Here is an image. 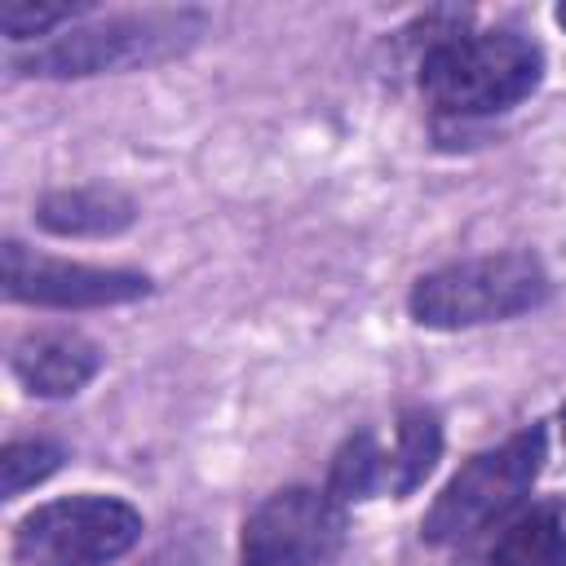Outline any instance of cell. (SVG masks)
I'll list each match as a JSON object with an SVG mask.
<instances>
[{
    "label": "cell",
    "mask_w": 566,
    "mask_h": 566,
    "mask_svg": "<svg viewBox=\"0 0 566 566\" xmlns=\"http://www.w3.org/2000/svg\"><path fill=\"white\" fill-rule=\"evenodd\" d=\"M544 460L548 424H522L504 442L469 455L420 517V539L438 548H460L486 531H500L526 504L531 486L544 473Z\"/></svg>",
    "instance_id": "cell-4"
},
{
    "label": "cell",
    "mask_w": 566,
    "mask_h": 566,
    "mask_svg": "<svg viewBox=\"0 0 566 566\" xmlns=\"http://www.w3.org/2000/svg\"><path fill=\"white\" fill-rule=\"evenodd\" d=\"M146 566H208V553H203L195 539H172V544H164Z\"/></svg>",
    "instance_id": "cell-15"
},
{
    "label": "cell",
    "mask_w": 566,
    "mask_h": 566,
    "mask_svg": "<svg viewBox=\"0 0 566 566\" xmlns=\"http://www.w3.org/2000/svg\"><path fill=\"white\" fill-rule=\"evenodd\" d=\"M146 517L124 495L80 491L35 504L13 522V566H111L142 544Z\"/></svg>",
    "instance_id": "cell-5"
},
{
    "label": "cell",
    "mask_w": 566,
    "mask_h": 566,
    "mask_svg": "<svg viewBox=\"0 0 566 566\" xmlns=\"http://www.w3.org/2000/svg\"><path fill=\"white\" fill-rule=\"evenodd\" d=\"M349 535V509L327 486L270 491L239 531V566H327Z\"/></svg>",
    "instance_id": "cell-6"
},
{
    "label": "cell",
    "mask_w": 566,
    "mask_h": 566,
    "mask_svg": "<svg viewBox=\"0 0 566 566\" xmlns=\"http://www.w3.org/2000/svg\"><path fill=\"white\" fill-rule=\"evenodd\" d=\"M137 221V199L119 186H57L35 199V226L57 239H115Z\"/></svg>",
    "instance_id": "cell-9"
},
{
    "label": "cell",
    "mask_w": 566,
    "mask_h": 566,
    "mask_svg": "<svg viewBox=\"0 0 566 566\" xmlns=\"http://www.w3.org/2000/svg\"><path fill=\"white\" fill-rule=\"evenodd\" d=\"M62 460H66V447L53 442V438H40V433L4 442V451H0V491H4V500H18L22 491L49 482L62 469Z\"/></svg>",
    "instance_id": "cell-14"
},
{
    "label": "cell",
    "mask_w": 566,
    "mask_h": 566,
    "mask_svg": "<svg viewBox=\"0 0 566 566\" xmlns=\"http://www.w3.org/2000/svg\"><path fill=\"white\" fill-rule=\"evenodd\" d=\"M84 18H93V0H4L0 4V27L9 49H31Z\"/></svg>",
    "instance_id": "cell-13"
},
{
    "label": "cell",
    "mask_w": 566,
    "mask_h": 566,
    "mask_svg": "<svg viewBox=\"0 0 566 566\" xmlns=\"http://www.w3.org/2000/svg\"><path fill=\"white\" fill-rule=\"evenodd\" d=\"M416 27L424 31L416 88L433 119H491L522 106L544 84L548 57L539 40L513 27H473L469 13H424Z\"/></svg>",
    "instance_id": "cell-1"
},
{
    "label": "cell",
    "mask_w": 566,
    "mask_h": 566,
    "mask_svg": "<svg viewBox=\"0 0 566 566\" xmlns=\"http://www.w3.org/2000/svg\"><path fill=\"white\" fill-rule=\"evenodd\" d=\"M553 22H557V27H562V31H566V0H562V4H557V9H553Z\"/></svg>",
    "instance_id": "cell-16"
},
{
    "label": "cell",
    "mask_w": 566,
    "mask_h": 566,
    "mask_svg": "<svg viewBox=\"0 0 566 566\" xmlns=\"http://www.w3.org/2000/svg\"><path fill=\"white\" fill-rule=\"evenodd\" d=\"M385 482H389V447H385V433L363 424L354 433H345V442L336 447L332 464H327V491L349 509V504H363V500H376L385 495Z\"/></svg>",
    "instance_id": "cell-12"
},
{
    "label": "cell",
    "mask_w": 566,
    "mask_h": 566,
    "mask_svg": "<svg viewBox=\"0 0 566 566\" xmlns=\"http://www.w3.org/2000/svg\"><path fill=\"white\" fill-rule=\"evenodd\" d=\"M106 354L80 327H27L9 345V371L31 398H75L102 371Z\"/></svg>",
    "instance_id": "cell-8"
},
{
    "label": "cell",
    "mask_w": 566,
    "mask_h": 566,
    "mask_svg": "<svg viewBox=\"0 0 566 566\" xmlns=\"http://www.w3.org/2000/svg\"><path fill=\"white\" fill-rule=\"evenodd\" d=\"M486 566H566V500L522 504L495 531Z\"/></svg>",
    "instance_id": "cell-10"
},
{
    "label": "cell",
    "mask_w": 566,
    "mask_h": 566,
    "mask_svg": "<svg viewBox=\"0 0 566 566\" xmlns=\"http://www.w3.org/2000/svg\"><path fill=\"white\" fill-rule=\"evenodd\" d=\"M553 296V274L531 248L482 252L447 261L420 274L407 292V314L424 332H469L491 323H513L544 310Z\"/></svg>",
    "instance_id": "cell-3"
},
{
    "label": "cell",
    "mask_w": 566,
    "mask_h": 566,
    "mask_svg": "<svg viewBox=\"0 0 566 566\" xmlns=\"http://www.w3.org/2000/svg\"><path fill=\"white\" fill-rule=\"evenodd\" d=\"M442 416L433 407H402L394 416V429L385 438L389 447V482H385V495L389 500H407L424 486V478L438 469L442 460Z\"/></svg>",
    "instance_id": "cell-11"
},
{
    "label": "cell",
    "mask_w": 566,
    "mask_h": 566,
    "mask_svg": "<svg viewBox=\"0 0 566 566\" xmlns=\"http://www.w3.org/2000/svg\"><path fill=\"white\" fill-rule=\"evenodd\" d=\"M208 35L203 9H128L75 22L31 49H9V71L22 80H93L172 62Z\"/></svg>",
    "instance_id": "cell-2"
},
{
    "label": "cell",
    "mask_w": 566,
    "mask_h": 566,
    "mask_svg": "<svg viewBox=\"0 0 566 566\" xmlns=\"http://www.w3.org/2000/svg\"><path fill=\"white\" fill-rule=\"evenodd\" d=\"M557 433H562V447H566V402H562V411H557Z\"/></svg>",
    "instance_id": "cell-17"
},
{
    "label": "cell",
    "mask_w": 566,
    "mask_h": 566,
    "mask_svg": "<svg viewBox=\"0 0 566 566\" xmlns=\"http://www.w3.org/2000/svg\"><path fill=\"white\" fill-rule=\"evenodd\" d=\"M0 279L9 301L35 305V310H111L155 292V279L142 270L44 256L22 239L0 243Z\"/></svg>",
    "instance_id": "cell-7"
}]
</instances>
